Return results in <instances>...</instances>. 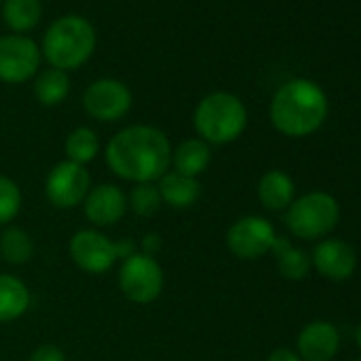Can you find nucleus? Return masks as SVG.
<instances>
[{
    "mask_svg": "<svg viewBox=\"0 0 361 361\" xmlns=\"http://www.w3.org/2000/svg\"><path fill=\"white\" fill-rule=\"evenodd\" d=\"M106 164L123 180L153 183L172 164L170 140L153 126H128L109 140Z\"/></svg>",
    "mask_w": 361,
    "mask_h": 361,
    "instance_id": "obj_1",
    "label": "nucleus"
},
{
    "mask_svg": "<svg viewBox=\"0 0 361 361\" xmlns=\"http://www.w3.org/2000/svg\"><path fill=\"white\" fill-rule=\"evenodd\" d=\"M327 117L325 92L308 79H291L283 83L270 102L272 126L291 138L317 132Z\"/></svg>",
    "mask_w": 361,
    "mask_h": 361,
    "instance_id": "obj_2",
    "label": "nucleus"
},
{
    "mask_svg": "<svg viewBox=\"0 0 361 361\" xmlns=\"http://www.w3.org/2000/svg\"><path fill=\"white\" fill-rule=\"evenodd\" d=\"M96 49V30L81 16L58 18L43 37V56L51 68L75 71L83 66Z\"/></svg>",
    "mask_w": 361,
    "mask_h": 361,
    "instance_id": "obj_3",
    "label": "nucleus"
},
{
    "mask_svg": "<svg viewBox=\"0 0 361 361\" xmlns=\"http://www.w3.org/2000/svg\"><path fill=\"white\" fill-rule=\"evenodd\" d=\"M194 126L207 145H228L245 132L247 106L230 92H213L198 102Z\"/></svg>",
    "mask_w": 361,
    "mask_h": 361,
    "instance_id": "obj_4",
    "label": "nucleus"
},
{
    "mask_svg": "<svg viewBox=\"0 0 361 361\" xmlns=\"http://www.w3.org/2000/svg\"><path fill=\"white\" fill-rule=\"evenodd\" d=\"M340 219L338 200L327 192H310L293 200L287 209L285 224L295 238L317 240L327 236Z\"/></svg>",
    "mask_w": 361,
    "mask_h": 361,
    "instance_id": "obj_5",
    "label": "nucleus"
},
{
    "mask_svg": "<svg viewBox=\"0 0 361 361\" xmlns=\"http://www.w3.org/2000/svg\"><path fill=\"white\" fill-rule=\"evenodd\" d=\"M71 257L73 262L90 272V274H102L113 268L117 259H128L136 253V245L130 238H123L121 243H111L104 234L96 230H81L71 240Z\"/></svg>",
    "mask_w": 361,
    "mask_h": 361,
    "instance_id": "obj_6",
    "label": "nucleus"
},
{
    "mask_svg": "<svg viewBox=\"0 0 361 361\" xmlns=\"http://www.w3.org/2000/svg\"><path fill=\"white\" fill-rule=\"evenodd\" d=\"M119 289L134 304L155 302L164 289V272L155 257L134 253L121 262Z\"/></svg>",
    "mask_w": 361,
    "mask_h": 361,
    "instance_id": "obj_7",
    "label": "nucleus"
},
{
    "mask_svg": "<svg viewBox=\"0 0 361 361\" xmlns=\"http://www.w3.org/2000/svg\"><path fill=\"white\" fill-rule=\"evenodd\" d=\"M92 190V178L85 166L71 159L60 161L51 168L45 180L47 200L58 209H75L83 204L85 196Z\"/></svg>",
    "mask_w": 361,
    "mask_h": 361,
    "instance_id": "obj_8",
    "label": "nucleus"
},
{
    "mask_svg": "<svg viewBox=\"0 0 361 361\" xmlns=\"http://www.w3.org/2000/svg\"><path fill=\"white\" fill-rule=\"evenodd\" d=\"M41 64L39 45L26 35L0 37V81L24 83L32 79Z\"/></svg>",
    "mask_w": 361,
    "mask_h": 361,
    "instance_id": "obj_9",
    "label": "nucleus"
},
{
    "mask_svg": "<svg viewBox=\"0 0 361 361\" xmlns=\"http://www.w3.org/2000/svg\"><path fill=\"white\" fill-rule=\"evenodd\" d=\"M276 240L272 224L264 217H243L228 230V249L240 259H259Z\"/></svg>",
    "mask_w": 361,
    "mask_h": 361,
    "instance_id": "obj_10",
    "label": "nucleus"
},
{
    "mask_svg": "<svg viewBox=\"0 0 361 361\" xmlns=\"http://www.w3.org/2000/svg\"><path fill=\"white\" fill-rule=\"evenodd\" d=\"M132 106V92L117 79H98L83 94V109L98 121H117Z\"/></svg>",
    "mask_w": 361,
    "mask_h": 361,
    "instance_id": "obj_11",
    "label": "nucleus"
},
{
    "mask_svg": "<svg viewBox=\"0 0 361 361\" xmlns=\"http://www.w3.org/2000/svg\"><path fill=\"white\" fill-rule=\"evenodd\" d=\"M310 264L323 279L346 281L357 268V253L348 243L340 238H325L312 249Z\"/></svg>",
    "mask_w": 361,
    "mask_h": 361,
    "instance_id": "obj_12",
    "label": "nucleus"
},
{
    "mask_svg": "<svg viewBox=\"0 0 361 361\" xmlns=\"http://www.w3.org/2000/svg\"><path fill=\"white\" fill-rule=\"evenodd\" d=\"M128 211L126 194L111 183L92 188L83 200V213L94 226H113Z\"/></svg>",
    "mask_w": 361,
    "mask_h": 361,
    "instance_id": "obj_13",
    "label": "nucleus"
},
{
    "mask_svg": "<svg viewBox=\"0 0 361 361\" xmlns=\"http://www.w3.org/2000/svg\"><path fill=\"white\" fill-rule=\"evenodd\" d=\"M340 348V334L329 321H312L298 336V355L302 361H329Z\"/></svg>",
    "mask_w": 361,
    "mask_h": 361,
    "instance_id": "obj_14",
    "label": "nucleus"
},
{
    "mask_svg": "<svg viewBox=\"0 0 361 361\" xmlns=\"http://www.w3.org/2000/svg\"><path fill=\"white\" fill-rule=\"evenodd\" d=\"M157 192L161 202H166L172 209H190L200 198V180L194 176H185L178 172H166L159 183Z\"/></svg>",
    "mask_w": 361,
    "mask_h": 361,
    "instance_id": "obj_15",
    "label": "nucleus"
},
{
    "mask_svg": "<svg viewBox=\"0 0 361 361\" xmlns=\"http://www.w3.org/2000/svg\"><path fill=\"white\" fill-rule=\"evenodd\" d=\"M295 185L293 178L283 170H270L259 178L257 198L264 209L268 211H287L289 204L295 200Z\"/></svg>",
    "mask_w": 361,
    "mask_h": 361,
    "instance_id": "obj_16",
    "label": "nucleus"
},
{
    "mask_svg": "<svg viewBox=\"0 0 361 361\" xmlns=\"http://www.w3.org/2000/svg\"><path fill=\"white\" fill-rule=\"evenodd\" d=\"M30 306L26 283L13 274H0V323L20 319Z\"/></svg>",
    "mask_w": 361,
    "mask_h": 361,
    "instance_id": "obj_17",
    "label": "nucleus"
},
{
    "mask_svg": "<svg viewBox=\"0 0 361 361\" xmlns=\"http://www.w3.org/2000/svg\"><path fill=\"white\" fill-rule=\"evenodd\" d=\"M174 172L198 178L211 164V147L202 138L183 140L172 153Z\"/></svg>",
    "mask_w": 361,
    "mask_h": 361,
    "instance_id": "obj_18",
    "label": "nucleus"
},
{
    "mask_svg": "<svg viewBox=\"0 0 361 361\" xmlns=\"http://www.w3.org/2000/svg\"><path fill=\"white\" fill-rule=\"evenodd\" d=\"M43 18L41 0H5L3 20L13 30V35H26L37 28Z\"/></svg>",
    "mask_w": 361,
    "mask_h": 361,
    "instance_id": "obj_19",
    "label": "nucleus"
},
{
    "mask_svg": "<svg viewBox=\"0 0 361 361\" xmlns=\"http://www.w3.org/2000/svg\"><path fill=\"white\" fill-rule=\"evenodd\" d=\"M270 253H274V257H276L279 272H281L285 279H289V281H300V279H304V276L310 272V268H312L310 255H308L306 251L293 247L287 238L276 236V240H274Z\"/></svg>",
    "mask_w": 361,
    "mask_h": 361,
    "instance_id": "obj_20",
    "label": "nucleus"
},
{
    "mask_svg": "<svg viewBox=\"0 0 361 361\" xmlns=\"http://www.w3.org/2000/svg\"><path fill=\"white\" fill-rule=\"evenodd\" d=\"M71 92V79L60 68L43 71L35 81V96L45 106H58Z\"/></svg>",
    "mask_w": 361,
    "mask_h": 361,
    "instance_id": "obj_21",
    "label": "nucleus"
},
{
    "mask_svg": "<svg viewBox=\"0 0 361 361\" xmlns=\"http://www.w3.org/2000/svg\"><path fill=\"white\" fill-rule=\"evenodd\" d=\"M0 255H3L5 262L16 266L30 262V257L35 255V243L30 234L18 226L7 228L0 234Z\"/></svg>",
    "mask_w": 361,
    "mask_h": 361,
    "instance_id": "obj_22",
    "label": "nucleus"
},
{
    "mask_svg": "<svg viewBox=\"0 0 361 361\" xmlns=\"http://www.w3.org/2000/svg\"><path fill=\"white\" fill-rule=\"evenodd\" d=\"M64 151H66V157L71 161L85 166V164L96 159V155L100 151V138L90 128H77L66 136Z\"/></svg>",
    "mask_w": 361,
    "mask_h": 361,
    "instance_id": "obj_23",
    "label": "nucleus"
},
{
    "mask_svg": "<svg viewBox=\"0 0 361 361\" xmlns=\"http://www.w3.org/2000/svg\"><path fill=\"white\" fill-rule=\"evenodd\" d=\"M128 207L140 215V217H151L159 211L161 207V198H159V192H157V185L153 183H138L132 192H130V198H128Z\"/></svg>",
    "mask_w": 361,
    "mask_h": 361,
    "instance_id": "obj_24",
    "label": "nucleus"
},
{
    "mask_svg": "<svg viewBox=\"0 0 361 361\" xmlns=\"http://www.w3.org/2000/svg\"><path fill=\"white\" fill-rule=\"evenodd\" d=\"M22 209V192L16 180L0 174V226L9 224L18 217Z\"/></svg>",
    "mask_w": 361,
    "mask_h": 361,
    "instance_id": "obj_25",
    "label": "nucleus"
},
{
    "mask_svg": "<svg viewBox=\"0 0 361 361\" xmlns=\"http://www.w3.org/2000/svg\"><path fill=\"white\" fill-rule=\"evenodd\" d=\"M28 361H66V355L56 344H41Z\"/></svg>",
    "mask_w": 361,
    "mask_h": 361,
    "instance_id": "obj_26",
    "label": "nucleus"
},
{
    "mask_svg": "<svg viewBox=\"0 0 361 361\" xmlns=\"http://www.w3.org/2000/svg\"><path fill=\"white\" fill-rule=\"evenodd\" d=\"M140 245H142V255H149V257H155V253L161 249V240L157 234H147Z\"/></svg>",
    "mask_w": 361,
    "mask_h": 361,
    "instance_id": "obj_27",
    "label": "nucleus"
},
{
    "mask_svg": "<svg viewBox=\"0 0 361 361\" xmlns=\"http://www.w3.org/2000/svg\"><path fill=\"white\" fill-rule=\"evenodd\" d=\"M268 361H302V359H300V355H298L295 350H291V348H276V350L270 353Z\"/></svg>",
    "mask_w": 361,
    "mask_h": 361,
    "instance_id": "obj_28",
    "label": "nucleus"
},
{
    "mask_svg": "<svg viewBox=\"0 0 361 361\" xmlns=\"http://www.w3.org/2000/svg\"><path fill=\"white\" fill-rule=\"evenodd\" d=\"M357 344H359V348H361V323H359V327H357Z\"/></svg>",
    "mask_w": 361,
    "mask_h": 361,
    "instance_id": "obj_29",
    "label": "nucleus"
},
{
    "mask_svg": "<svg viewBox=\"0 0 361 361\" xmlns=\"http://www.w3.org/2000/svg\"><path fill=\"white\" fill-rule=\"evenodd\" d=\"M3 3H5V0H0V5H3Z\"/></svg>",
    "mask_w": 361,
    "mask_h": 361,
    "instance_id": "obj_30",
    "label": "nucleus"
},
{
    "mask_svg": "<svg viewBox=\"0 0 361 361\" xmlns=\"http://www.w3.org/2000/svg\"><path fill=\"white\" fill-rule=\"evenodd\" d=\"M357 361H361V359H357Z\"/></svg>",
    "mask_w": 361,
    "mask_h": 361,
    "instance_id": "obj_31",
    "label": "nucleus"
}]
</instances>
